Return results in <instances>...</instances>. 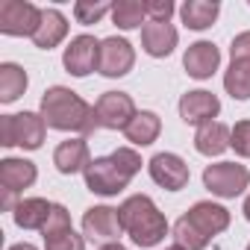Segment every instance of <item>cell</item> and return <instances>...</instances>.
<instances>
[{"mask_svg": "<svg viewBox=\"0 0 250 250\" xmlns=\"http://www.w3.org/2000/svg\"><path fill=\"white\" fill-rule=\"evenodd\" d=\"M42 118L50 130H62V133H91L97 127L94 106H88L77 91L65 85H53L44 91Z\"/></svg>", "mask_w": 250, "mask_h": 250, "instance_id": "cell-1", "label": "cell"}, {"mask_svg": "<svg viewBox=\"0 0 250 250\" xmlns=\"http://www.w3.org/2000/svg\"><path fill=\"white\" fill-rule=\"evenodd\" d=\"M142 171V156L133 147H118L112 156H97L85 168V188L103 197H112L130 186V180Z\"/></svg>", "mask_w": 250, "mask_h": 250, "instance_id": "cell-2", "label": "cell"}, {"mask_svg": "<svg viewBox=\"0 0 250 250\" xmlns=\"http://www.w3.org/2000/svg\"><path fill=\"white\" fill-rule=\"evenodd\" d=\"M121 224L127 229V235L139 244V247H156L165 235H168V221L165 215L156 209V203L147 194H133L121 206Z\"/></svg>", "mask_w": 250, "mask_h": 250, "instance_id": "cell-3", "label": "cell"}, {"mask_svg": "<svg viewBox=\"0 0 250 250\" xmlns=\"http://www.w3.org/2000/svg\"><path fill=\"white\" fill-rule=\"evenodd\" d=\"M44 130H47V124L36 112L3 115V118H0V145H3V147L39 150L44 145Z\"/></svg>", "mask_w": 250, "mask_h": 250, "instance_id": "cell-4", "label": "cell"}, {"mask_svg": "<svg viewBox=\"0 0 250 250\" xmlns=\"http://www.w3.org/2000/svg\"><path fill=\"white\" fill-rule=\"evenodd\" d=\"M203 186H206L215 197H238V194L250 186V171H247L244 165H235V162L206 165V171H203Z\"/></svg>", "mask_w": 250, "mask_h": 250, "instance_id": "cell-5", "label": "cell"}, {"mask_svg": "<svg viewBox=\"0 0 250 250\" xmlns=\"http://www.w3.org/2000/svg\"><path fill=\"white\" fill-rule=\"evenodd\" d=\"M133 118H136V103L127 91H106L94 103V121L103 130H127Z\"/></svg>", "mask_w": 250, "mask_h": 250, "instance_id": "cell-6", "label": "cell"}, {"mask_svg": "<svg viewBox=\"0 0 250 250\" xmlns=\"http://www.w3.org/2000/svg\"><path fill=\"white\" fill-rule=\"evenodd\" d=\"M42 9L27 0H3L0 3V33L3 36H30L39 30Z\"/></svg>", "mask_w": 250, "mask_h": 250, "instance_id": "cell-7", "label": "cell"}, {"mask_svg": "<svg viewBox=\"0 0 250 250\" xmlns=\"http://www.w3.org/2000/svg\"><path fill=\"white\" fill-rule=\"evenodd\" d=\"M62 65L71 77H88L94 68H100V42L94 36H77L62 53Z\"/></svg>", "mask_w": 250, "mask_h": 250, "instance_id": "cell-8", "label": "cell"}, {"mask_svg": "<svg viewBox=\"0 0 250 250\" xmlns=\"http://www.w3.org/2000/svg\"><path fill=\"white\" fill-rule=\"evenodd\" d=\"M136 65V50L127 39H118V36H109L100 42V74L103 77H124L130 74Z\"/></svg>", "mask_w": 250, "mask_h": 250, "instance_id": "cell-9", "label": "cell"}, {"mask_svg": "<svg viewBox=\"0 0 250 250\" xmlns=\"http://www.w3.org/2000/svg\"><path fill=\"white\" fill-rule=\"evenodd\" d=\"M147 168H150L153 183L162 186L165 191H180V188H186V186H188V177H191L186 159L177 156V153H156Z\"/></svg>", "mask_w": 250, "mask_h": 250, "instance_id": "cell-10", "label": "cell"}, {"mask_svg": "<svg viewBox=\"0 0 250 250\" xmlns=\"http://www.w3.org/2000/svg\"><path fill=\"white\" fill-rule=\"evenodd\" d=\"M83 232L94 241H118V235L124 232V224H121V212L112 209V206H91L85 209L83 215Z\"/></svg>", "mask_w": 250, "mask_h": 250, "instance_id": "cell-11", "label": "cell"}, {"mask_svg": "<svg viewBox=\"0 0 250 250\" xmlns=\"http://www.w3.org/2000/svg\"><path fill=\"white\" fill-rule=\"evenodd\" d=\"M218 112H221V100L212 91L197 88V91H186L180 97V118L186 124H194V127H203V124L215 121Z\"/></svg>", "mask_w": 250, "mask_h": 250, "instance_id": "cell-12", "label": "cell"}, {"mask_svg": "<svg viewBox=\"0 0 250 250\" xmlns=\"http://www.w3.org/2000/svg\"><path fill=\"white\" fill-rule=\"evenodd\" d=\"M218 65H221V50L212 42H194V44H188V50L183 56V68L194 80H209L218 71Z\"/></svg>", "mask_w": 250, "mask_h": 250, "instance_id": "cell-13", "label": "cell"}, {"mask_svg": "<svg viewBox=\"0 0 250 250\" xmlns=\"http://www.w3.org/2000/svg\"><path fill=\"white\" fill-rule=\"evenodd\" d=\"M142 47L153 59H165L177 47V30L168 21H147L142 27Z\"/></svg>", "mask_w": 250, "mask_h": 250, "instance_id": "cell-14", "label": "cell"}, {"mask_svg": "<svg viewBox=\"0 0 250 250\" xmlns=\"http://www.w3.org/2000/svg\"><path fill=\"white\" fill-rule=\"evenodd\" d=\"M186 218L203 232V235H218V232H224L227 227H229V212L224 209V206H218V203H212V200H200V203H194L188 212H186Z\"/></svg>", "mask_w": 250, "mask_h": 250, "instance_id": "cell-15", "label": "cell"}, {"mask_svg": "<svg viewBox=\"0 0 250 250\" xmlns=\"http://www.w3.org/2000/svg\"><path fill=\"white\" fill-rule=\"evenodd\" d=\"M53 165L59 174H77L91 165V153H88V142L85 139H68L53 150Z\"/></svg>", "mask_w": 250, "mask_h": 250, "instance_id": "cell-16", "label": "cell"}, {"mask_svg": "<svg viewBox=\"0 0 250 250\" xmlns=\"http://www.w3.org/2000/svg\"><path fill=\"white\" fill-rule=\"evenodd\" d=\"M39 171H36V162L30 159H3L0 162V186H3V191H24L36 183Z\"/></svg>", "mask_w": 250, "mask_h": 250, "instance_id": "cell-17", "label": "cell"}, {"mask_svg": "<svg viewBox=\"0 0 250 250\" xmlns=\"http://www.w3.org/2000/svg\"><path fill=\"white\" fill-rule=\"evenodd\" d=\"M229 136H232V130L227 127V124L209 121V124H203V127H197V133H194V147H197V153H203V156H221V153L229 147Z\"/></svg>", "mask_w": 250, "mask_h": 250, "instance_id": "cell-18", "label": "cell"}, {"mask_svg": "<svg viewBox=\"0 0 250 250\" xmlns=\"http://www.w3.org/2000/svg\"><path fill=\"white\" fill-rule=\"evenodd\" d=\"M68 36V21L59 9H42V21H39V30L33 33V44L42 47V50H50L56 47L62 39Z\"/></svg>", "mask_w": 250, "mask_h": 250, "instance_id": "cell-19", "label": "cell"}, {"mask_svg": "<svg viewBox=\"0 0 250 250\" xmlns=\"http://www.w3.org/2000/svg\"><path fill=\"white\" fill-rule=\"evenodd\" d=\"M50 212H53V203H47L44 197H24L15 203L12 218L21 229H44Z\"/></svg>", "mask_w": 250, "mask_h": 250, "instance_id": "cell-20", "label": "cell"}, {"mask_svg": "<svg viewBox=\"0 0 250 250\" xmlns=\"http://www.w3.org/2000/svg\"><path fill=\"white\" fill-rule=\"evenodd\" d=\"M162 133V121L156 112H136V118L127 124V130H124V136H127V142H133L136 147H147L159 139Z\"/></svg>", "mask_w": 250, "mask_h": 250, "instance_id": "cell-21", "label": "cell"}, {"mask_svg": "<svg viewBox=\"0 0 250 250\" xmlns=\"http://www.w3.org/2000/svg\"><path fill=\"white\" fill-rule=\"evenodd\" d=\"M221 12V3H209V0H186L180 6V18L188 30H209Z\"/></svg>", "mask_w": 250, "mask_h": 250, "instance_id": "cell-22", "label": "cell"}, {"mask_svg": "<svg viewBox=\"0 0 250 250\" xmlns=\"http://www.w3.org/2000/svg\"><path fill=\"white\" fill-rule=\"evenodd\" d=\"M27 91V71L15 62L0 65V103H12Z\"/></svg>", "mask_w": 250, "mask_h": 250, "instance_id": "cell-23", "label": "cell"}, {"mask_svg": "<svg viewBox=\"0 0 250 250\" xmlns=\"http://www.w3.org/2000/svg\"><path fill=\"white\" fill-rule=\"evenodd\" d=\"M224 88L232 100H250V62H229Z\"/></svg>", "mask_w": 250, "mask_h": 250, "instance_id": "cell-24", "label": "cell"}, {"mask_svg": "<svg viewBox=\"0 0 250 250\" xmlns=\"http://www.w3.org/2000/svg\"><path fill=\"white\" fill-rule=\"evenodd\" d=\"M145 18H147V12H145V3H139V0H121V3L112 6V21L121 30H136V27H142Z\"/></svg>", "mask_w": 250, "mask_h": 250, "instance_id": "cell-25", "label": "cell"}, {"mask_svg": "<svg viewBox=\"0 0 250 250\" xmlns=\"http://www.w3.org/2000/svg\"><path fill=\"white\" fill-rule=\"evenodd\" d=\"M174 241H177L183 250H203L212 238H209V235H203V232H200V229L186 218V215H183V218L174 224Z\"/></svg>", "mask_w": 250, "mask_h": 250, "instance_id": "cell-26", "label": "cell"}, {"mask_svg": "<svg viewBox=\"0 0 250 250\" xmlns=\"http://www.w3.org/2000/svg\"><path fill=\"white\" fill-rule=\"evenodd\" d=\"M44 250H85V238L77 235L74 229H65V232L44 238Z\"/></svg>", "mask_w": 250, "mask_h": 250, "instance_id": "cell-27", "label": "cell"}, {"mask_svg": "<svg viewBox=\"0 0 250 250\" xmlns=\"http://www.w3.org/2000/svg\"><path fill=\"white\" fill-rule=\"evenodd\" d=\"M65 229H74V227H71V215H68V209H65L62 203H53V212H50V218H47L42 235L50 238V235H56V232H65Z\"/></svg>", "mask_w": 250, "mask_h": 250, "instance_id": "cell-28", "label": "cell"}, {"mask_svg": "<svg viewBox=\"0 0 250 250\" xmlns=\"http://www.w3.org/2000/svg\"><path fill=\"white\" fill-rule=\"evenodd\" d=\"M229 147H232L238 156L250 159V121H238L235 127H232V136H229Z\"/></svg>", "mask_w": 250, "mask_h": 250, "instance_id": "cell-29", "label": "cell"}, {"mask_svg": "<svg viewBox=\"0 0 250 250\" xmlns=\"http://www.w3.org/2000/svg\"><path fill=\"white\" fill-rule=\"evenodd\" d=\"M109 9H112L109 3H83V0H80V3L74 6V15H77L80 24H97Z\"/></svg>", "mask_w": 250, "mask_h": 250, "instance_id": "cell-30", "label": "cell"}, {"mask_svg": "<svg viewBox=\"0 0 250 250\" xmlns=\"http://www.w3.org/2000/svg\"><path fill=\"white\" fill-rule=\"evenodd\" d=\"M145 12H147L150 21H171L174 3L171 0H145Z\"/></svg>", "mask_w": 250, "mask_h": 250, "instance_id": "cell-31", "label": "cell"}, {"mask_svg": "<svg viewBox=\"0 0 250 250\" xmlns=\"http://www.w3.org/2000/svg\"><path fill=\"white\" fill-rule=\"evenodd\" d=\"M229 56L232 62H250V30L247 33H238L229 44Z\"/></svg>", "mask_w": 250, "mask_h": 250, "instance_id": "cell-32", "label": "cell"}, {"mask_svg": "<svg viewBox=\"0 0 250 250\" xmlns=\"http://www.w3.org/2000/svg\"><path fill=\"white\" fill-rule=\"evenodd\" d=\"M100 250H127V247H124V244H118V241H109V244H103Z\"/></svg>", "mask_w": 250, "mask_h": 250, "instance_id": "cell-33", "label": "cell"}, {"mask_svg": "<svg viewBox=\"0 0 250 250\" xmlns=\"http://www.w3.org/2000/svg\"><path fill=\"white\" fill-rule=\"evenodd\" d=\"M9 250H39V247H33V244H27V241H21V244H12Z\"/></svg>", "mask_w": 250, "mask_h": 250, "instance_id": "cell-34", "label": "cell"}, {"mask_svg": "<svg viewBox=\"0 0 250 250\" xmlns=\"http://www.w3.org/2000/svg\"><path fill=\"white\" fill-rule=\"evenodd\" d=\"M241 212H244V218H247V221H250V197H247V200H244V209H241Z\"/></svg>", "mask_w": 250, "mask_h": 250, "instance_id": "cell-35", "label": "cell"}, {"mask_svg": "<svg viewBox=\"0 0 250 250\" xmlns=\"http://www.w3.org/2000/svg\"><path fill=\"white\" fill-rule=\"evenodd\" d=\"M165 250H183V247H180V244H174V247H165Z\"/></svg>", "mask_w": 250, "mask_h": 250, "instance_id": "cell-36", "label": "cell"}, {"mask_svg": "<svg viewBox=\"0 0 250 250\" xmlns=\"http://www.w3.org/2000/svg\"><path fill=\"white\" fill-rule=\"evenodd\" d=\"M247 250H250V244H247Z\"/></svg>", "mask_w": 250, "mask_h": 250, "instance_id": "cell-37", "label": "cell"}]
</instances>
